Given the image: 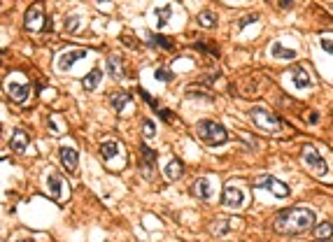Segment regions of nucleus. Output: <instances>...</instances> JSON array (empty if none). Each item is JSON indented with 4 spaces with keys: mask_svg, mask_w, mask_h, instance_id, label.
Returning <instances> with one entry per match:
<instances>
[{
    "mask_svg": "<svg viewBox=\"0 0 333 242\" xmlns=\"http://www.w3.org/2000/svg\"><path fill=\"white\" fill-rule=\"evenodd\" d=\"M315 217H317L315 210L296 205V207H289V210L278 212V217H275V221H272V228H275V233H280V235L308 233L315 228Z\"/></svg>",
    "mask_w": 333,
    "mask_h": 242,
    "instance_id": "1",
    "label": "nucleus"
},
{
    "mask_svg": "<svg viewBox=\"0 0 333 242\" xmlns=\"http://www.w3.org/2000/svg\"><path fill=\"white\" fill-rule=\"evenodd\" d=\"M196 135L198 140L203 142V145L207 147H219V145H226L228 142V133L226 128L222 126V124H217V121L212 119H201L196 124Z\"/></svg>",
    "mask_w": 333,
    "mask_h": 242,
    "instance_id": "2",
    "label": "nucleus"
},
{
    "mask_svg": "<svg viewBox=\"0 0 333 242\" xmlns=\"http://www.w3.org/2000/svg\"><path fill=\"white\" fill-rule=\"evenodd\" d=\"M301 161H303V166L308 168V170L312 172L315 177H324L328 172V166H326V161H324V156L319 154L317 149H315L312 145H303V149H301Z\"/></svg>",
    "mask_w": 333,
    "mask_h": 242,
    "instance_id": "3",
    "label": "nucleus"
},
{
    "mask_svg": "<svg viewBox=\"0 0 333 242\" xmlns=\"http://www.w3.org/2000/svg\"><path fill=\"white\" fill-rule=\"evenodd\" d=\"M249 119H252L259 128H263V131H268V133L280 131V119L272 114V112H268L266 107H252V110H249Z\"/></svg>",
    "mask_w": 333,
    "mask_h": 242,
    "instance_id": "4",
    "label": "nucleus"
},
{
    "mask_svg": "<svg viewBox=\"0 0 333 242\" xmlns=\"http://www.w3.org/2000/svg\"><path fill=\"white\" fill-rule=\"evenodd\" d=\"M47 189H49L51 198H54L56 203H66L68 196H70V187H68V182L63 179V175H58V172H54V170L47 175Z\"/></svg>",
    "mask_w": 333,
    "mask_h": 242,
    "instance_id": "5",
    "label": "nucleus"
},
{
    "mask_svg": "<svg viewBox=\"0 0 333 242\" xmlns=\"http://www.w3.org/2000/svg\"><path fill=\"white\" fill-rule=\"evenodd\" d=\"M252 187L254 189H268V191L272 193L275 198H287L289 196V187L284 184V182L275 179V177L270 175H259L257 179L252 182Z\"/></svg>",
    "mask_w": 333,
    "mask_h": 242,
    "instance_id": "6",
    "label": "nucleus"
},
{
    "mask_svg": "<svg viewBox=\"0 0 333 242\" xmlns=\"http://www.w3.org/2000/svg\"><path fill=\"white\" fill-rule=\"evenodd\" d=\"M238 228H242V219H238V217H219L210 224V233L212 235H217V237L231 235V233L238 231Z\"/></svg>",
    "mask_w": 333,
    "mask_h": 242,
    "instance_id": "7",
    "label": "nucleus"
},
{
    "mask_svg": "<svg viewBox=\"0 0 333 242\" xmlns=\"http://www.w3.org/2000/svg\"><path fill=\"white\" fill-rule=\"evenodd\" d=\"M86 56V49H82V47H75V49H66L61 51L58 56H56V68H58L61 72H68L72 66H75L77 60H82Z\"/></svg>",
    "mask_w": 333,
    "mask_h": 242,
    "instance_id": "8",
    "label": "nucleus"
},
{
    "mask_svg": "<svg viewBox=\"0 0 333 242\" xmlns=\"http://www.w3.org/2000/svg\"><path fill=\"white\" fill-rule=\"evenodd\" d=\"M222 205L231 207V210H240L245 205V191L240 187H233V184H226L222 191Z\"/></svg>",
    "mask_w": 333,
    "mask_h": 242,
    "instance_id": "9",
    "label": "nucleus"
},
{
    "mask_svg": "<svg viewBox=\"0 0 333 242\" xmlns=\"http://www.w3.org/2000/svg\"><path fill=\"white\" fill-rule=\"evenodd\" d=\"M24 26L26 30H42L47 26V19H45V12H42L40 5H30L28 12H26V19H24Z\"/></svg>",
    "mask_w": 333,
    "mask_h": 242,
    "instance_id": "10",
    "label": "nucleus"
},
{
    "mask_svg": "<svg viewBox=\"0 0 333 242\" xmlns=\"http://www.w3.org/2000/svg\"><path fill=\"white\" fill-rule=\"evenodd\" d=\"M7 93H10V98L14 103H26V98H28L30 89L26 82H16V79H10L7 82Z\"/></svg>",
    "mask_w": 333,
    "mask_h": 242,
    "instance_id": "11",
    "label": "nucleus"
},
{
    "mask_svg": "<svg viewBox=\"0 0 333 242\" xmlns=\"http://www.w3.org/2000/svg\"><path fill=\"white\" fill-rule=\"evenodd\" d=\"M61 163H63V168H66L68 172H75L77 166H80V154H77L72 147H61Z\"/></svg>",
    "mask_w": 333,
    "mask_h": 242,
    "instance_id": "12",
    "label": "nucleus"
},
{
    "mask_svg": "<svg viewBox=\"0 0 333 242\" xmlns=\"http://www.w3.org/2000/svg\"><path fill=\"white\" fill-rule=\"evenodd\" d=\"M191 191H193V196L201 198V200H210L212 198V179L210 177H198V179L193 182Z\"/></svg>",
    "mask_w": 333,
    "mask_h": 242,
    "instance_id": "13",
    "label": "nucleus"
},
{
    "mask_svg": "<svg viewBox=\"0 0 333 242\" xmlns=\"http://www.w3.org/2000/svg\"><path fill=\"white\" fill-rule=\"evenodd\" d=\"M140 156H142V161H140L142 175L151 177V175H154V161H156V154H154V149H149L147 145H142L140 147Z\"/></svg>",
    "mask_w": 333,
    "mask_h": 242,
    "instance_id": "14",
    "label": "nucleus"
},
{
    "mask_svg": "<svg viewBox=\"0 0 333 242\" xmlns=\"http://www.w3.org/2000/svg\"><path fill=\"white\" fill-rule=\"evenodd\" d=\"M28 142H30L28 133H26L24 128H16V131L12 133V142H10V147H12V151H16V154H24L26 147H28Z\"/></svg>",
    "mask_w": 333,
    "mask_h": 242,
    "instance_id": "15",
    "label": "nucleus"
},
{
    "mask_svg": "<svg viewBox=\"0 0 333 242\" xmlns=\"http://www.w3.org/2000/svg\"><path fill=\"white\" fill-rule=\"evenodd\" d=\"M291 79H293V86H296V89H310V86H312V79H310V75L305 72L303 66L291 68Z\"/></svg>",
    "mask_w": 333,
    "mask_h": 242,
    "instance_id": "16",
    "label": "nucleus"
},
{
    "mask_svg": "<svg viewBox=\"0 0 333 242\" xmlns=\"http://www.w3.org/2000/svg\"><path fill=\"white\" fill-rule=\"evenodd\" d=\"M182 175H184V163L180 158H170L166 163V179L177 182V179H182Z\"/></svg>",
    "mask_w": 333,
    "mask_h": 242,
    "instance_id": "17",
    "label": "nucleus"
},
{
    "mask_svg": "<svg viewBox=\"0 0 333 242\" xmlns=\"http://www.w3.org/2000/svg\"><path fill=\"white\" fill-rule=\"evenodd\" d=\"M101 154L105 161H112V158L119 156V142L114 140V137H107V140L101 142Z\"/></svg>",
    "mask_w": 333,
    "mask_h": 242,
    "instance_id": "18",
    "label": "nucleus"
},
{
    "mask_svg": "<svg viewBox=\"0 0 333 242\" xmlns=\"http://www.w3.org/2000/svg\"><path fill=\"white\" fill-rule=\"evenodd\" d=\"M312 235H315V240H319V242H328L333 237V224L331 221L317 224V226L312 228Z\"/></svg>",
    "mask_w": 333,
    "mask_h": 242,
    "instance_id": "19",
    "label": "nucleus"
},
{
    "mask_svg": "<svg viewBox=\"0 0 333 242\" xmlns=\"http://www.w3.org/2000/svg\"><path fill=\"white\" fill-rule=\"evenodd\" d=\"M110 105L114 107V112L124 114V112L128 110V105H131V96H128V93H112V96H110Z\"/></svg>",
    "mask_w": 333,
    "mask_h": 242,
    "instance_id": "20",
    "label": "nucleus"
},
{
    "mask_svg": "<svg viewBox=\"0 0 333 242\" xmlns=\"http://www.w3.org/2000/svg\"><path fill=\"white\" fill-rule=\"evenodd\" d=\"M107 70H110V75L116 77V79L124 77V63H121V56H116V54L107 56Z\"/></svg>",
    "mask_w": 333,
    "mask_h": 242,
    "instance_id": "21",
    "label": "nucleus"
},
{
    "mask_svg": "<svg viewBox=\"0 0 333 242\" xmlns=\"http://www.w3.org/2000/svg\"><path fill=\"white\" fill-rule=\"evenodd\" d=\"M101 79H103V70H98V68H93V70L89 72V75L84 77V89L86 91H93V89H98V84H101Z\"/></svg>",
    "mask_w": 333,
    "mask_h": 242,
    "instance_id": "22",
    "label": "nucleus"
},
{
    "mask_svg": "<svg viewBox=\"0 0 333 242\" xmlns=\"http://www.w3.org/2000/svg\"><path fill=\"white\" fill-rule=\"evenodd\" d=\"M270 54L275 56V58H284V60H291V58H296V51H293V49H289V47H284V45H280V42H275V45H272Z\"/></svg>",
    "mask_w": 333,
    "mask_h": 242,
    "instance_id": "23",
    "label": "nucleus"
},
{
    "mask_svg": "<svg viewBox=\"0 0 333 242\" xmlns=\"http://www.w3.org/2000/svg\"><path fill=\"white\" fill-rule=\"evenodd\" d=\"M196 21L203 26V28H214V26H217V14H214L212 10H203L201 14L196 16Z\"/></svg>",
    "mask_w": 333,
    "mask_h": 242,
    "instance_id": "24",
    "label": "nucleus"
},
{
    "mask_svg": "<svg viewBox=\"0 0 333 242\" xmlns=\"http://www.w3.org/2000/svg\"><path fill=\"white\" fill-rule=\"evenodd\" d=\"M147 42H149L151 47H161V49H166V51H170L172 49V40H168L166 35H147Z\"/></svg>",
    "mask_w": 333,
    "mask_h": 242,
    "instance_id": "25",
    "label": "nucleus"
},
{
    "mask_svg": "<svg viewBox=\"0 0 333 242\" xmlns=\"http://www.w3.org/2000/svg\"><path fill=\"white\" fill-rule=\"evenodd\" d=\"M170 12H172V7H170V5H159L156 10H154V14H156V24H159V28H163V26L168 24V19H170Z\"/></svg>",
    "mask_w": 333,
    "mask_h": 242,
    "instance_id": "26",
    "label": "nucleus"
},
{
    "mask_svg": "<svg viewBox=\"0 0 333 242\" xmlns=\"http://www.w3.org/2000/svg\"><path fill=\"white\" fill-rule=\"evenodd\" d=\"M142 135H145V137H154V135H156V126H154V121H151V119L142 121Z\"/></svg>",
    "mask_w": 333,
    "mask_h": 242,
    "instance_id": "27",
    "label": "nucleus"
},
{
    "mask_svg": "<svg viewBox=\"0 0 333 242\" xmlns=\"http://www.w3.org/2000/svg\"><path fill=\"white\" fill-rule=\"evenodd\" d=\"M154 75H156L159 82H170L172 79V72L170 70H163V68H156V72H154Z\"/></svg>",
    "mask_w": 333,
    "mask_h": 242,
    "instance_id": "28",
    "label": "nucleus"
},
{
    "mask_svg": "<svg viewBox=\"0 0 333 242\" xmlns=\"http://www.w3.org/2000/svg\"><path fill=\"white\" fill-rule=\"evenodd\" d=\"M196 49H205L207 51V54H212V56H214V58H217V56H219V51L217 49H214V47H212V45H196Z\"/></svg>",
    "mask_w": 333,
    "mask_h": 242,
    "instance_id": "29",
    "label": "nucleus"
},
{
    "mask_svg": "<svg viewBox=\"0 0 333 242\" xmlns=\"http://www.w3.org/2000/svg\"><path fill=\"white\" fill-rule=\"evenodd\" d=\"M80 24H82V21L80 19H68V30H70V33H77V28H80Z\"/></svg>",
    "mask_w": 333,
    "mask_h": 242,
    "instance_id": "30",
    "label": "nucleus"
},
{
    "mask_svg": "<svg viewBox=\"0 0 333 242\" xmlns=\"http://www.w3.org/2000/svg\"><path fill=\"white\" fill-rule=\"evenodd\" d=\"M257 19H259L257 14H252V16H245V19H242L240 24H238V28H245V26H247V24H254V21H257Z\"/></svg>",
    "mask_w": 333,
    "mask_h": 242,
    "instance_id": "31",
    "label": "nucleus"
},
{
    "mask_svg": "<svg viewBox=\"0 0 333 242\" xmlns=\"http://www.w3.org/2000/svg\"><path fill=\"white\" fill-rule=\"evenodd\" d=\"M322 47H324V51H326V54H333V42L331 40H322Z\"/></svg>",
    "mask_w": 333,
    "mask_h": 242,
    "instance_id": "32",
    "label": "nucleus"
},
{
    "mask_svg": "<svg viewBox=\"0 0 333 242\" xmlns=\"http://www.w3.org/2000/svg\"><path fill=\"white\" fill-rule=\"evenodd\" d=\"M305 119H308L310 124H317V121H319V114H317V112H308V114H305Z\"/></svg>",
    "mask_w": 333,
    "mask_h": 242,
    "instance_id": "33",
    "label": "nucleus"
},
{
    "mask_svg": "<svg viewBox=\"0 0 333 242\" xmlns=\"http://www.w3.org/2000/svg\"><path fill=\"white\" fill-rule=\"evenodd\" d=\"M280 7H282V10H291L293 3H280Z\"/></svg>",
    "mask_w": 333,
    "mask_h": 242,
    "instance_id": "34",
    "label": "nucleus"
},
{
    "mask_svg": "<svg viewBox=\"0 0 333 242\" xmlns=\"http://www.w3.org/2000/svg\"><path fill=\"white\" fill-rule=\"evenodd\" d=\"M19 242H33V240H19Z\"/></svg>",
    "mask_w": 333,
    "mask_h": 242,
    "instance_id": "35",
    "label": "nucleus"
},
{
    "mask_svg": "<svg viewBox=\"0 0 333 242\" xmlns=\"http://www.w3.org/2000/svg\"><path fill=\"white\" fill-rule=\"evenodd\" d=\"M328 242H331V240H328Z\"/></svg>",
    "mask_w": 333,
    "mask_h": 242,
    "instance_id": "36",
    "label": "nucleus"
}]
</instances>
